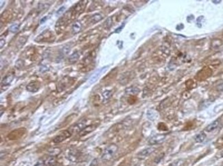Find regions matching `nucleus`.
<instances>
[{
    "mask_svg": "<svg viewBox=\"0 0 223 166\" xmlns=\"http://www.w3.org/2000/svg\"><path fill=\"white\" fill-rule=\"evenodd\" d=\"M112 23H113L112 19H111V17H109V18H108L107 20L105 21V22L104 23V27L106 29H110L111 26H112Z\"/></svg>",
    "mask_w": 223,
    "mask_h": 166,
    "instance_id": "obj_21",
    "label": "nucleus"
},
{
    "mask_svg": "<svg viewBox=\"0 0 223 166\" xmlns=\"http://www.w3.org/2000/svg\"><path fill=\"white\" fill-rule=\"evenodd\" d=\"M102 19H103V16L100 13H96L91 17V23L92 24H95L102 21Z\"/></svg>",
    "mask_w": 223,
    "mask_h": 166,
    "instance_id": "obj_14",
    "label": "nucleus"
},
{
    "mask_svg": "<svg viewBox=\"0 0 223 166\" xmlns=\"http://www.w3.org/2000/svg\"><path fill=\"white\" fill-rule=\"evenodd\" d=\"M61 153V149L60 148H53L49 150L48 153L50 156H55L57 157V155H60Z\"/></svg>",
    "mask_w": 223,
    "mask_h": 166,
    "instance_id": "obj_18",
    "label": "nucleus"
},
{
    "mask_svg": "<svg viewBox=\"0 0 223 166\" xmlns=\"http://www.w3.org/2000/svg\"><path fill=\"white\" fill-rule=\"evenodd\" d=\"M118 150V146L115 144H111L104 148L103 153L102 155V160L104 161H109L112 159L113 157L116 155Z\"/></svg>",
    "mask_w": 223,
    "mask_h": 166,
    "instance_id": "obj_1",
    "label": "nucleus"
},
{
    "mask_svg": "<svg viewBox=\"0 0 223 166\" xmlns=\"http://www.w3.org/2000/svg\"><path fill=\"white\" fill-rule=\"evenodd\" d=\"M79 57H80L79 53H78V51L74 52V53H73L70 55V56H69V62L71 63V64H74V63H76L78 60Z\"/></svg>",
    "mask_w": 223,
    "mask_h": 166,
    "instance_id": "obj_15",
    "label": "nucleus"
},
{
    "mask_svg": "<svg viewBox=\"0 0 223 166\" xmlns=\"http://www.w3.org/2000/svg\"><path fill=\"white\" fill-rule=\"evenodd\" d=\"M216 90L219 91V92H222L223 91V81L221 83H219L216 85Z\"/></svg>",
    "mask_w": 223,
    "mask_h": 166,
    "instance_id": "obj_25",
    "label": "nucleus"
},
{
    "mask_svg": "<svg viewBox=\"0 0 223 166\" xmlns=\"http://www.w3.org/2000/svg\"><path fill=\"white\" fill-rule=\"evenodd\" d=\"M184 161L183 160H177L173 162L170 166H183Z\"/></svg>",
    "mask_w": 223,
    "mask_h": 166,
    "instance_id": "obj_23",
    "label": "nucleus"
},
{
    "mask_svg": "<svg viewBox=\"0 0 223 166\" xmlns=\"http://www.w3.org/2000/svg\"><path fill=\"white\" fill-rule=\"evenodd\" d=\"M219 125H220V119H217L214 120V122H212V123L210 124L208 126H207L206 128H205V131L210 133L214 131V130H216L218 127Z\"/></svg>",
    "mask_w": 223,
    "mask_h": 166,
    "instance_id": "obj_8",
    "label": "nucleus"
},
{
    "mask_svg": "<svg viewBox=\"0 0 223 166\" xmlns=\"http://www.w3.org/2000/svg\"><path fill=\"white\" fill-rule=\"evenodd\" d=\"M222 42L221 41V40L214 39L213 41H212V45H211V46H212V48L217 49V48H219V47L222 45Z\"/></svg>",
    "mask_w": 223,
    "mask_h": 166,
    "instance_id": "obj_20",
    "label": "nucleus"
},
{
    "mask_svg": "<svg viewBox=\"0 0 223 166\" xmlns=\"http://www.w3.org/2000/svg\"><path fill=\"white\" fill-rule=\"evenodd\" d=\"M13 79H14V75L13 74L8 75H6L5 77H3L2 81H1V85H3V86L7 85V86H8V85H10V83H11V82L13 81Z\"/></svg>",
    "mask_w": 223,
    "mask_h": 166,
    "instance_id": "obj_11",
    "label": "nucleus"
},
{
    "mask_svg": "<svg viewBox=\"0 0 223 166\" xmlns=\"http://www.w3.org/2000/svg\"><path fill=\"white\" fill-rule=\"evenodd\" d=\"M71 135V133L69 130H65L63 131L60 132L58 135H57L54 138L53 142L54 143V144H59V143L62 142V141L67 139V138L70 137Z\"/></svg>",
    "mask_w": 223,
    "mask_h": 166,
    "instance_id": "obj_3",
    "label": "nucleus"
},
{
    "mask_svg": "<svg viewBox=\"0 0 223 166\" xmlns=\"http://www.w3.org/2000/svg\"><path fill=\"white\" fill-rule=\"evenodd\" d=\"M206 137H207L206 134H205V133L201 132L195 136L194 139V141H196V143H202L205 140Z\"/></svg>",
    "mask_w": 223,
    "mask_h": 166,
    "instance_id": "obj_13",
    "label": "nucleus"
},
{
    "mask_svg": "<svg viewBox=\"0 0 223 166\" xmlns=\"http://www.w3.org/2000/svg\"><path fill=\"white\" fill-rule=\"evenodd\" d=\"M85 121H81L78 123L76 124V125L71 127V129H69V131L71 132V133H81L82 131L85 128Z\"/></svg>",
    "mask_w": 223,
    "mask_h": 166,
    "instance_id": "obj_6",
    "label": "nucleus"
},
{
    "mask_svg": "<svg viewBox=\"0 0 223 166\" xmlns=\"http://www.w3.org/2000/svg\"><path fill=\"white\" fill-rule=\"evenodd\" d=\"M108 67H109V66H104V67H102V68H100V69L97 70V71H95V72L90 77V78L89 79L88 85H90L93 84V83H95V82L99 78H100L101 75L103 74V73L105 72L106 71H107Z\"/></svg>",
    "mask_w": 223,
    "mask_h": 166,
    "instance_id": "obj_2",
    "label": "nucleus"
},
{
    "mask_svg": "<svg viewBox=\"0 0 223 166\" xmlns=\"http://www.w3.org/2000/svg\"><path fill=\"white\" fill-rule=\"evenodd\" d=\"M98 165V161H97V159H94L92 161L91 163H90L89 166H97Z\"/></svg>",
    "mask_w": 223,
    "mask_h": 166,
    "instance_id": "obj_28",
    "label": "nucleus"
},
{
    "mask_svg": "<svg viewBox=\"0 0 223 166\" xmlns=\"http://www.w3.org/2000/svg\"><path fill=\"white\" fill-rule=\"evenodd\" d=\"M65 10V6H62L61 8H59L58 11H57V15H61V14H62V13H64Z\"/></svg>",
    "mask_w": 223,
    "mask_h": 166,
    "instance_id": "obj_27",
    "label": "nucleus"
},
{
    "mask_svg": "<svg viewBox=\"0 0 223 166\" xmlns=\"http://www.w3.org/2000/svg\"><path fill=\"white\" fill-rule=\"evenodd\" d=\"M147 116L150 120H154L157 118V113L154 110H149L147 113Z\"/></svg>",
    "mask_w": 223,
    "mask_h": 166,
    "instance_id": "obj_19",
    "label": "nucleus"
},
{
    "mask_svg": "<svg viewBox=\"0 0 223 166\" xmlns=\"http://www.w3.org/2000/svg\"><path fill=\"white\" fill-rule=\"evenodd\" d=\"M220 2H221V1H213L214 3H219Z\"/></svg>",
    "mask_w": 223,
    "mask_h": 166,
    "instance_id": "obj_32",
    "label": "nucleus"
},
{
    "mask_svg": "<svg viewBox=\"0 0 223 166\" xmlns=\"http://www.w3.org/2000/svg\"><path fill=\"white\" fill-rule=\"evenodd\" d=\"M45 166H56L57 165V158L55 156H50L45 161Z\"/></svg>",
    "mask_w": 223,
    "mask_h": 166,
    "instance_id": "obj_9",
    "label": "nucleus"
},
{
    "mask_svg": "<svg viewBox=\"0 0 223 166\" xmlns=\"http://www.w3.org/2000/svg\"><path fill=\"white\" fill-rule=\"evenodd\" d=\"M203 20H204V17H203V16H201V17H199L197 19V23H197V25L199 27H201L202 24H203Z\"/></svg>",
    "mask_w": 223,
    "mask_h": 166,
    "instance_id": "obj_24",
    "label": "nucleus"
},
{
    "mask_svg": "<svg viewBox=\"0 0 223 166\" xmlns=\"http://www.w3.org/2000/svg\"><path fill=\"white\" fill-rule=\"evenodd\" d=\"M154 150L155 149L153 147H149L145 148V149H143L142 151H139V153H137V158L139 159H144L146 158L147 157L150 156V155L154 151Z\"/></svg>",
    "mask_w": 223,
    "mask_h": 166,
    "instance_id": "obj_5",
    "label": "nucleus"
},
{
    "mask_svg": "<svg viewBox=\"0 0 223 166\" xmlns=\"http://www.w3.org/2000/svg\"><path fill=\"white\" fill-rule=\"evenodd\" d=\"M124 24H123V25H122V26H121V27H120V28H118V29H118V30H117V31H116V32H118V31H121V30H122V29H122V28H123V27H124Z\"/></svg>",
    "mask_w": 223,
    "mask_h": 166,
    "instance_id": "obj_31",
    "label": "nucleus"
},
{
    "mask_svg": "<svg viewBox=\"0 0 223 166\" xmlns=\"http://www.w3.org/2000/svg\"><path fill=\"white\" fill-rule=\"evenodd\" d=\"M95 127H96L95 125H89L87 127H85V128L80 133V134H81V135H84L85 134L89 133L93 131L94 129H95Z\"/></svg>",
    "mask_w": 223,
    "mask_h": 166,
    "instance_id": "obj_16",
    "label": "nucleus"
},
{
    "mask_svg": "<svg viewBox=\"0 0 223 166\" xmlns=\"http://www.w3.org/2000/svg\"><path fill=\"white\" fill-rule=\"evenodd\" d=\"M82 29V24L80 21H76L73 24L72 27H71V32L73 34H77Z\"/></svg>",
    "mask_w": 223,
    "mask_h": 166,
    "instance_id": "obj_10",
    "label": "nucleus"
},
{
    "mask_svg": "<svg viewBox=\"0 0 223 166\" xmlns=\"http://www.w3.org/2000/svg\"><path fill=\"white\" fill-rule=\"evenodd\" d=\"M0 43H0V45H1V48H3V45H5V39H3V38H1V41H0Z\"/></svg>",
    "mask_w": 223,
    "mask_h": 166,
    "instance_id": "obj_30",
    "label": "nucleus"
},
{
    "mask_svg": "<svg viewBox=\"0 0 223 166\" xmlns=\"http://www.w3.org/2000/svg\"><path fill=\"white\" fill-rule=\"evenodd\" d=\"M48 17H44L42 19H41V21H40V23H41V24L44 23H45V21H46L47 20H48Z\"/></svg>",
    "mask_w": 223,
    "mask_h": 166,
    "instance_id": "obj_29",
    "label": "nucleus"
},
{
    "mask_svg": "<svg viewBox=\"0 0 223 166\" xmlns=\"http://www.w3.org/2000/svg\"><path fill=\"white\" fill-rule=\"evenodd\" d=\"M165 139H166V135H162V134L155 135L150 138L148 140V144L150 145H152V146H153V145L161 144L162 143L164 142Z\"/></svg>",
    "mask_w": 223,
    "mask_h": 166,
    "instance_id": "obj_4",
    "label": "nucleus"
},
{
    "mask_svg": "<svg viewBox=\"0 0 223 166\" xmlns=\"http://www.w3.org/2000/svg\"><path fill=\"white\" fill-rule=\"evenodd\" d=\"M139 92H140L139 89L135 86H131L129 87V88H127L126 90H125V93H126L127 95H135V94H138Z\"/></svg>",
    "mask_w": 223,
    "mask_h": 166,
    "instance_id": "obj_12",
    "label": "nucleus"
},
{
    "mask_svg": "<svg viewBox=\"0 0 223 166\" xmlns=\"http://www.w3.org/2000/svg\"><path fill=\"white\" fill-rule=\"evenodd\" d=\"M40 88V84L38 81H31L26 86V90L30 92H36Z\"/></svg>",
    "mask_w": 223,
    "mask_h": 166,
    "instance_id": "obj_7",
    "label": "nucleus"
},
{
    "mask_svg": "<svg viewBox=\"0 0 223 166\" xmlns=\"http://www.w3.org/2000/svg\"><path fill=\"white\" fill-rule=\"evenodd\" d=\"M34 166H45V161H41V160L38 161L34 164Z\"/></svg>",
    "mask_w": 223,
    "mask_h": 166,
    "instance_id": "obj_26",
    "label": "nucleus"
},
{
    "mask_svg": "<svg viewBox=\"0 0 223 166\" xmlns=\"http://www.w3.org/2000/svg\"><path fill=\"white\" fill-rule=\"evenodd\" d=\"M112 96V91L111 90H106L102 93V98H103V103H105L109 101L110 98Z\"/></svg>",
    "mask_w": 223,
    "mask_h": 166,
    "instance_id": "obj_17",
    "label": "nucleus"
},
{
    "mask_svg": "<svg viewBox=\"0 0 223 166\" xmlns=\"http://www.w3.org/2000/svg\"><path fill=\"white\" fill-rule=\"evenodd\" d=\"M19 28V25L18 24H13L11 27H10V31L12 33H16L18 31Z\"/></svg>",
    "mask_w": 223,
    "mask_h": 166,
    "instance_id": "obj_22",
    "label": "nucleus"
}]
</instances>
